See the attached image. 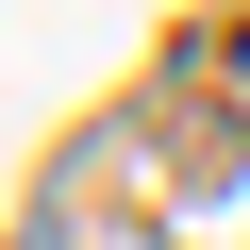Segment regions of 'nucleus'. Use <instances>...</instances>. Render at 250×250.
<instances>
[{
	"mask_svg": "<svg viewBox=\"0 0 250 250\" xmlns=\"http://www.w3.org/2000/svg\"><path fill=\"white\" fill-rule=\"evenodd\" d=\"M233 83H250V50H233Z\"/></svg>",
	"mask_w": 250,
	"mask_h": 250,
	"instance_id": "1",
	"label": "nucleus"
}]
</instances>
